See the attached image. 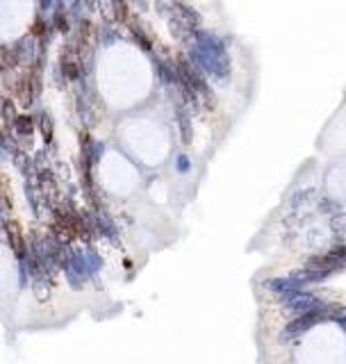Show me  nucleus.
<instances>
[{
    "label": "nucleus",
    "instance_id": "f257e3e1",
    "mask_svg": "<svg viewBox=\"0 0 346 364\" xmlns=\"http://www.w3.org/2000/svg\"><path fill=\"white\" fill-rule=\"evenodd\" d=\"M283 303H285V308H287V312H296V314L310 312V310H326L324 303H321L315 294L301 292V289H296V292L283 296Z\"/></svg>",
    "mask_w": 346,
    "mask_h": 364
},
{
    "label": "nucleus",
    "instance_id": "f03ea898",
    "mask_svg": "<svg viewBox=\"0 0 346 364\" xmlns=\"http://www.w3.org/2000/svg\"><path fill=\"white\" fill-rule=\"evenodd\" d=\"M324 319H326V312H324V310H310V312L299 314V317H296L294 321L287 323V328H285L283 337H285V339H296V337H301V335L308 333V330H310L312 326H317V323L324 321Z\"/></svg>",
    "mask_w": 346,
    "mask_h": 364
},
{
    "label": "nucleus",
    "instance_id": "7ed1b4c3",
    "mask_svg": "<svg viewBox=\"0 0 346 364\" xmlns=\"http://www.w3.org/2000/svg\"><path fill=\"white\" fill-rule=\"evenodd\" d=\"M178 169H180V171H187V169H189V159H187V157H180V159H178Z\"/></svg>",
    "mask_w": 346,
    "mask_h": 364
}]
</instances>
